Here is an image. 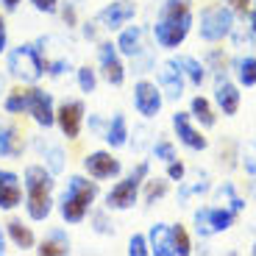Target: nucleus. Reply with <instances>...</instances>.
I'll list each match as a JSON object with an SVG mask.
<instances>
[{"instance_id":"nucleus-16","label":"nucleus","mask_w":256,"mask_h":256,"mask_svg":"<svg viewBox=\"0 0 256 256\" xmlns=\"http://www.w3.org/2000/svg\"><path fill=\"white\" fill-rule=\"evenodd\" d=\"M148 245L154 256H178L176 254V242H173V226L167 223H156L148 234Z\"/></svg>"},{"instance_id":"nucleus-46","label":"nucleus","mask_w":256,"mask_h":256,"mask_svg":"<svg viewBox=\"0 0 256 256\" xmlns=\"http://www.w3.org/2000/svg\"><path fill=\"white\" fill-rule=\"evenodd\" d=\"M6 254V237H3V228H0V256Z\"/></svg>"},{"instance_id":"nucleus-44","label":"nucleus","mask_w":256,"mask_h":256,"mask_svg":"<svg viewBox=\"0 0 256 256\" xmlns=\"http://www.w3.org/2000/svg\"><path fill=\"white\" fill-rule=\"evenodd\" d=\"M0 3H3V8H6V12H14V8H17L22 0H0Z\"/></svg>"},{"instance_id":"nucleus-37","label":"nucleus","mask_w":256,"mask_h":256,"mask_svg":"<svg viewBox=\"0 0 256 256\" xmlns=\"http://www.w3.org/2000/svg\"><path fill=\"white\" fill-rule=\"evenodd\" d=\"M184 173H186L184 162H178V159L167 162V178H170V181H181V178H184Z\"/></svg>"},{"instance_id":"nucleus-48","label":"nucleus","mask_w":256,"mask_h":256,"mask_svg":"<svg viewBox=\"0 0 256 256\" xmlns=\"http://www.w3.org/2000/svg\"><path fill=\"white\" fill-rule=\"evenodd\" d=\"M0 92H3V78H0Z\"/></svg>"},{"instance_id":"nucleus-2","label":"nucleus","mask_w":256,"mask_h":256,"mask_svg":"<svg viewBox=\"0 0 256 256\" xmlns=\"http://www.w3.org/2000/svg\"><path fill=\"white\" fill-rule=\"evenodd\" d=\"M26 212L31 220H48L53 212V173L45 164H28L22 173Z\"/></svg>"},{"instance_id":"nucleus-6","label":"nucleus","mask_w":256,"mask_h":256,"mask_svg":"<svg viewBox=\"0 0 256 256\" xmlns=\"http://www.w3.org/2000/svg\"><path fill=\"white\" fill-rule=\"evenodd\" d=\"M231 31H234V12L228 6L218 3V6H206L200 12V26H198L200 39H206V42H220Z\"/></svg>"},{"instance_id":"nucleus-29","label":"nucleus","mask_w":256,"mask_h":256,"mask_svg":"<svg viewBox=\"0 0 256 256\" xmlns=\"http://www.w3.org/2000/svg\"><path fill=\"white\" fill-rule=\"evenodd\" d=\"M218 200H220V206H226V209H231V212H242V198H240L237 192H234V186L231 184H223L218 190Z\"/></svg>"},{"instance_id":"nucleus-38","label":"nucleus","mask_w":256,"mask_h":256,"mask_svg":"<svg viewBox=\"0 0 256 256\" xmlns=\"http://www.w3.org/2000/svg\"><path fill=\"white\" fill-rule=\"evenodd\" d=\"M70 70V62L67 58H56V62H45V72H50V76H62V72Z\"/></svg>"},{"instance_id":"nucleus-3","label":"nucleus","mask_w":256,"mask_h":256,"mask_svg":"<svg viewBox=\"0 0 256 256\" xmlns=\"http://www.w3.org/2000/svg\"><path fill=\"white\" fill-rule=\"evenodd\" d=\"M98 198V184L84 176H70L64 186L62 198H58V212H62L64 223H81L90 214L92 204Z\"/></svg>"},{"instance_id":"nucleus-15","label":"nucleus","mask_w":256,"mask_h":256,"mask_svg":"<svg viewBox=\"0 0 256 256\" xmlns=\"http://www.w3.org/2000/svg\"><path fill=\"white\" fill-rule=\"evenodd\" d=\"M22 204V186H20V176L12 170L0 167V209H17Z\"/></svg>"},{"instance_id":"nucleus-22","label":"nucleus","mask_w":256,"mask_h":256,"mask_svg":"<svg viewBox=\"0 0 256 256\" xmlns=\"http://www.w3.org/2000/svg\"><path fill=\"white\" fill-rule=\"evenodd\" d=\"M6 231H8V240H12L17 248L28 250L36 245V237H34V231L28 226H22V220H8L6 223Z\"/></svg>"},{"instance_id":"nucleus-24","label":"nucleus","mask_w":256,"mask_h":256,"mask_svg":"<svg viewBox=\"0 0 256 256\" xmlns=\"http://www.w3.org/2000/svg\"><path fill=\"white\" fill-rule=\"evenodd\" d=\"M176 64L181 67L184 78L192 84V86H200V84L206 81V67L195 56H178V58H176Z\"/></svg>"},{"instance_id":"nucleus-43","label":"nucleus","mask_w":256,"mask_h":256,"mask_svg":"<svg viewBox=\"0 0 256 256\" xmlns=\"http://www.w3.org/2000/svg\"><path fill=\"white\" fill-rule=\"evenodd\" d=\"M6 20H3V17H0V53H3V50H6Z\"/></svg>"},{"instance_id":"nucleus-23","label":"nucleus","mask_w":256,"mask_h":256,"mask_svg":"<svg viewBox=\"0 0 256 256\" xmlns=\"http://www.w3.org/2000/svg\"><path fill=\"white\" fill-rule=\"evenodd\" d=\"M36 148L42 150V159H45V167H48V170H50L53 176L62 173L64 164H67V162H64L67 156H64L62 148H58V145H50V142H42V140L36 142Z\"/></svg>"},{"instance_id":"nucleus-19","label":"nucleus","mask_w":256,"mask_h":256,"mask_svg":"<svg viewBox=\"0 0 256 256\" xmlns=\"http://www.w3.org/2000/svg\"><path fill=\"white\" fill-rule=\"evenodd\" d=\"M22 148H26V142H22V131L14 128V126L0 122V156H12V159H17V156H22Z\"/></svg>"},{"instance_id":"nucleus-20","label":"nucleus","mask_w":256,"mask_h":256,"mask_svg":"<svg viewBox=\"0 0 256 256\" xmlns=\"http://www.w3.org/2000/svg\"><path fill=\"white\" fill-rule=\"evenodd\" d=\"M103 140H106L109 148H126L128 145V120H126V114H114L109 122H106Z\"/></svg>"},{"instance_id":"nucleus-33","label":"nucleus","mask_w":256,"mask_h":256,"mask_svg":"<svg viewBox=\"0 0 256 256\" xmlns=\"http://www.w3.org/2000/svg\"><path fill=\"white\" fill-rule=\"evenodd\" d=\"M167 181H148V190H145V204L150 206V204H156L159 198H164L167 195Z\"/></svg>"},{"instance_id":"nucleus-45","label":"nucleus","mask_w":256,"mask_h":256,"mask_svg":"<svg viewBox=\"0 0 256 256\" xmlns=\"http://www.w3.org/2000/svg\"><path fill=\"white\" fill-rule=\"evenodd\" d=\"M90 128H92V131H100V128H103V120H100V117H92Z\"/></svg>"},{"instance_id":"nucleus-1","label":"nucleus","mask_w":256,"mask_h":256,"mask_svg":"<svg viewBox=\"0 0 256 256\" xmlns=\"http://www.w3.org/2000/svg\"><path fill=\"white\" fill-rule=\"evenodd\" d=\"M192 28V8L190 0H167L162 6V14L154 26V39L159 48L173 50L186 39Z\"/></svg>"},{"instance_id":"nucleus-36","label":"nucleus","mask_w":256,"mask_h":256,"mask_svg":"<svg viewBox=\"0 0 256 256\" xmlns=\"http://www.w3.org/2000/svg\"><path fill=\"white\" fill-rule=\"evenodd\" d=\"M154 156H156V159H162V162H173V159H176L173 142H167V140L156 142V145H154Z\"/></svg>"},{"instance_id":"nucleus-47","label":"nucleus","mask_w":256,"mask_h":256,"mask_svg":"<svg viewBox=\"0 0 256 256\" xmlns=\"http://www.w3.org/2000/svg\"><path fill=\"white\" fill-rule=\"evenodd\" d=\"M250 31L256 34V8H254V12H250Z\"/></svg>"},{"instance_id":"nucleus-14","label":"nucleus","mask_w":256,"mask_h":256,"mask_svg":"<svg viewBox=\"0 0 256 256\" xmlns=\"http://www.w3.org/2000/svg\"><path fill=\"white\" fill-rule=\"evenodd\" d=\"M173 128H176V136H178L190 150H206L209 140L200 134L198 128H192L190 112H176V114H173Z\"/></svg>"},{"instance_id":"nucleus-10","label":"nucleus","mask_w":256,"mask_h":256,"mask_svg":"<svg viewBox=\"0 0 256 256\" xmlns=\"http://www.w3.org/2000/svg\"><path fill=\"white\" fill-rule=\"evenodd\" d=\"M56 126L67 140H78L84 126V103L81 100H64L56 109Z\"/></svg>"},{"instance_id":"nucleus-4","label":"nucleus","mask_w":256,"mask_h":256,"mask_svg":"<svg viewBox=\"0 0 256 256\" xmlns=\"http://www.w3.org/2000/svg\"><path fill=\"white\" fill-rule=\"evenodd\" d=\"M6 70L20 84H36L39 78L45 76V58H42L36 45H20L14 50H8Z\"/></svg>"},{"instance_id":"nucleus-21","label":"nucleus","mask_w":256,"mask_h":256,"mask_svg":"<svg viewBox=\"0 0 256 256\" xmlns=\"http://www.w3.org/2000/svg\"><path fill=\"white\" fill-rule=\"evenodd\" d=\"M28 103H31V86H14L3 100V109L8 114H28Z\"/></svg>"},{"instance_id":"nucleus-9","label":"nucleus","mask_w":256,"mask_h":256,"mask_svg":"<svg viewBox=\"0 0 256 256\" xmlns=\"http://www.w3.org/2000/svg\"><path fill=\"white\" fill-rule=\"evenodd\" d=\"M162 103H164V95H162L159 84L154 81H136L134 84V106L142 117H156L162 112Z\"/></svg>"},{"instance_id":"nucleus-41","label":"nucleus","mask_w":256,"mask_h":256,"mask_svg":"<svg viewBox=\"0 0 256 256\" xmlns=\"http://www.w3.org/2000/svg\"><path fill=\"white\" fill-rule=\"evenodd\" d=\"M226 6H228L231 12H237V14H245L250 8V0H226Z\"/></svg>"},{"instance_id":"nucleus-8","label":"nucleus","mask_w":256,"mask_h":256,"mask_svg":"<svg viewBox=\"0 0 256 256\" xmlns=\"http://www.w3.org/2000/svg\"><path fill=\"white\" fill-rule=\"evenodd\" d=\"M84 170H86L90 178L106 181V178L120 176L122 164H120L117 156H112V150H95V154H86V159H84Z\"/></svg>"},{"instance_id":"nucleus-40","label":"nucleus","mask_w":256,"mask_h":256,"mask_svg":"<svg viewBox=\"0 0 256 256\" xmlns=\"http://www.w3.org/2000/svg\"><path fill=\"white\" fill-rule=\"evenodd\" d=\"M62 20L67 22V28H72V26L78 22V17H76V6H72V3H67V6L62 8Z\"/></svg>"},{"instance_id":"nucleus-11","label":"nucleus","mask_w":256,"mask_h":256,"mask_svg":"<svg viewBox=\"0 0 256 256\" xmlns=\"http://www.w3.org/2000/svg\"><path fill=\"white\" fill-rule=\"evenodd\" d=\"M134 14H136L134 0H114V3H109V6L98 14V22L106 31H120L128 20H134Z\"/></svg>"},{"instance_id":"nucleus-35","label":"nucleus","mask_w":256,"mask_h":256,"mask_svg":"<svg viewBox=\"0 0 256 256\" xmlns=\"http://www.w3.org/2000/svg\"><path fill=\"white\" fill-rule=\"evenodd\" d=\"M195 231L198 237H212V226H209V209H198L195 212Z\"/></svg>"},{"instance_id":"nucleus-12","label":"nucleus","mask_w":256,"mask_h":256,"mask_svg":"<svg viewBox=\"0 0 256 256\" xmlns=\"http://www.w3.org/2000/svg\"><path fill=\"white\" fill-rule=\"evenodd\" d=\"M28 114L34 117V122L42 128L56 126V106H53L50 92L39 90V86H31V103H28Z\"/></svg>"},{"instance_id":"nucleus-39","label":"nucleus","mask_w":256,"mask_h":256,"mask_svg":"<svg viewBox=\"0 0 256 256\" xmlns=\"http://www.w3.org/2000/svg\"><path fill=\"white\" fill-rule=\"evenodd\" d=\"M31 6L42 14H56L58 12V0H31Z\"/></svg>"},{"instance_id":"nucleus-27","label":"nucleus","mask_w":256,"mask_h":256,"mask_svg":"<svg viewBox=\"0 0 256 256\" xmlns=\"http://www.w3.org/2000/svg\"><path fill=\"white\" fill-rule=\"evenodd\" d=\"M237 220V212L226 209V206H212L209 209V226H212V234H220V231H228Z\"/></svg>"},{"instance_id":"nucleus-5","label":"nucleus","mask_w":256,"mask_h":256,"mask_svg":"<svg viewBox=\"0 0 256 256\" xmlns=\"http://www.w3.org/2000/svg\"><path fill=\"white\" fill-rule=\"evenodd\" d=\"M148 173H150L148 162H140V164H136V170L128 176V178L117 181V184L106 192V209H117V212L131 209V206L136 204V198H140V186L145 184Z\"/></svg>"},{"instance_id":"nucleus-28","label":"nucleus","mask_w":256,"mask_h":256,"mask_svg":"<svg viewBox=\"0 0 256 256\" xmlns=\"http://www.w3.org/2000/svg\"><path fill=\"white\" fill-rule=\"evenodd\" d=\"M234 72H237L240 86H256V56L237 58V64H234Z\"/></svg>"},{"instance_id":"nucleus-31","label":"nucleus","mask_w":256,"mask_h":256,"mask_svg":"<svg viewBox=\"0 0 256 256\" xmlns=\"http://www.w3.org/2000/svg\"><path fill=\"white\" fill-rule=\"evenodd\" d=\"M240 159H242V167L248 176H256V142H245L242 145V154H240Z\"/></svg>"},{"instance_id":"nucleus-13","label":"nucleus","mask_w":256,"mask_h":256,"mask_svg":"<svg viewBox=\"0 0 256 256\" xmlns=\"http://www.w3.org/2000/svg\"><path fill=\"white\" fill-rule=\"evenodd\" d=\"M159 90L164 92L167 100H178V98L184 95V72H181V67L176 64V58H170V62L162 64V70H159Z\"/></svg>"},{"instance_id":"nucleus-7","label":"nucleus","mask_w":256,"mask_h":256,"mask_svg":"<svg viewBox=\"0 0 256 256\" xmlns=\"http://www.w3.org/2000/svg\"><path fill=\"white\" fill-rule=\"evenodd\" d=\"M98 64H100V76L112 86H122V81H126V67H122V56H120L114 42H100L98 45Z\"/></svg>"},{"instance_id":"nucleus-26","label":"nucleus","mask_w":256,"mask_h":256,"mask_svg":"<svg viewBox=\"0 0 256 256\" xmlns=\"http://www.w3.org/2000/svg\"><path fill=\"white\" fill-rule=\"evenodd\" d=\"M36 250L42 256H67L70 254V240L64 237L62 231H53L48 240H42V245H39Z\"/></svg>"},{"instance_id":"nucleus-25","label":"nucleus","mask_w":256,"mask_h":256,"mask_svg":"<svg viewBox=\"0 0 256 256\" xmlns=\"http://www.w3.org/2000/svg\"><path fill=\"white\" fill-rule=\"evenodd\" d=\"M190 117H195V120L200 122L204 128H212L214 122H218V114H214V109H212V103L206 100V98L195 95L190 103Z\"/></svg>"},{"instance_id":"nucleus-32","label":"nucleus","mask_w":256,"mask_h":256,"mask_svg":"<svg viewBox=\"0 0 256 256\" xmlns=\"http://www.w3.org/2000/svg\"><path fill=\"white\" fill-rule=\"evenodd\" d=\"M173 242H176V254H178V256H186L192 250L190 234H186L184 226H173Z\"/></svg>"},{"instance_id":"nucleus-18","label":"nucleus","mask_w":256,"mask_h":256,"mask_svg":"<svg viewBox=\"0 0 256 256\" xmlns=\"http://www.w3.org/2000/svg\"><path fill=\"white\" fill-rule=\"evenodd\" d=\"M142 36H145V31H142L140 26H131V28H122L120 36H117V50H120V56H128V58H136L142 53Z\"/></svg>"},{"instance_id":"nucleus-30","label":"nucleus","mask_w":256,"mask_h":256,"mask_svg":"<svg viewBox=\"0 0 256 256\" xmlns=\"http://www.w3.org/2000/svg\"><path fill=\"white\" fill-rule=\"evenodd\" d=\"M76 78H78V86H81V92H86V95H92L98 86V72L92 70L90 64H84V67H78L76 70Z\"/></svg>"},{"instance_id":"nucleus-17","label":"nucleus","mask_w":256,"mask_h":256,"mask_svg":"<svg viewBox=\"0 0 256 256\" xmlns=\"http://www.w3.org/2000/svg\"><path fill=\"white\" fill-rule=\"evenodd\" d=\"M240 100H242V95H240L237 86L231 81H223V78H220L218 86H214V103H218V109L223 112L226 117H234L240 112Z\"/></svg>"},{"instance_id":"nucleus-34","label":"nucleus","mask_w":256,"mask_h":256,"mask_svg":"<svg viewBox=\"0 0 256 256\" xmlns=\"http://www.w3.org/2000/svg\"><path fill=\"white\" fill-rule=\"evenodd\" d=\"M128 254L131 256H148L150 254V245H148L145 234H134V237L128 240Z\"/></svg>"},{"instance_id":"nucleus-42","label":"nucleus","mask_w":256,"mask_h":256,"mask_svg":"<svg viewBox=\"0 0 256 256\" xmlns=\"http://www.w3.org/2000/svg\"><path fill=\"white\" fill-rule=\"evenodd\" d=\"M84 36H86V39H98V22H86V26H84Z\"/></svg>"}]
</instances>
